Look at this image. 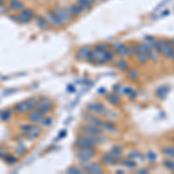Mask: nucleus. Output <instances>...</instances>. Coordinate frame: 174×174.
<instances>
[{
	"instance_id": "nucleus-1",
	"label": "nucleus",
	"mask_w": 174,
	"mask_h": 174,
	"mask_svg": "<svg viewBox=\"0 0 174 174\" xmlns=\"http://www.w3.org/2000/svg\"><path fill=\"white\" fill-rule=\"evenodd\" d=\"M55 12H56V14H57V16H58V20L60 21L62 24H63V23H67V22L70 21L71 16H70V14H69V12H67V8L58 7V8L55 10Z\"/></svg>"
},
{
	"instance_id": "nucleus-2",
	"label": "nucleus",
	"mask_w": 174,
	"mask_h": 174,
	"mask_svg": "<svg viewBox=\"0 0 174 174\" xmlns=\"http://www.w3.org/2000/svg\"><path fill=\"white\" fill-rule=\"evenodd\" d=\"M160 48H161V54L167 58H170L174 51L172 44L167 41H160Z\"/></svg>"
},
{
	"instance_id": "nucleus-3",
	"label": "nucleus",
	"mask_w": 174,
	"mask_h": 174,
	"mask_svg": "<svg viewBox=\"0 0 174 174\" xmlns=\"http://www.w3.org/2000/svg\"><path fill=\"white\" fill-rule=\"evenodd\" d=\"M34 14L30 10H21V12L19 13L18 15V21L22 22V23H26V22H29L33 19Z\"/></svg>"
},
{
	"instance_id": "nucleus-4",
	"label": "nucleus",
	"mask_w": 174,
	"mask_h": 174,
	"mask_svg": "<svg viewBox=\"0 0 174 174\" xmlns=\"http://www.w3.org/2000/svg\"><path fill=\"white\" fill-rule=\"evenodd\" d=\"M84 130L86 131L87 133H89V135H93V136H100L101 133H102V131L101 129L99 128L98 125H94V124H89V125H85L84 128H83Z\"/></svg>"
},
{
	"instance_id": "nucleus-5",
	"label": "nucleus",
	"mask_w": 174,
	"mask_h": 174,
	"mask_svg": "<svg viewBox=\"0 0 174 174\" xmlns=\"http://www.w3.org/2000/svg\"><path fill=\"white\" fill-rule=\"evenodd\" d=\"M46 18H48V21L50 22V23H52L54 26H57V27L62 26V23H60V21L58 20V16H57V14H56V12L55 11L48 12Z\"/></svg>"
},
{
	"instance_id": "nucleus-6",
	"label": "nucleus",
	"mask_w": 174,
	"mask_h": 174,
	"mask_svg": "<svg viewBox=\"0 0 174 174\" xmlns=\"http://www.w3.org/2000/svg\"><path fill=\"white\" fill-rule=\"evenodd\" d=\"M114 49H115L116 52L119 55H121V56H127V55H129L128 48H127L123 43H115L114 44Z\"/></svg>"
},
{
	"instance_id": "nucleus-7",
	"label": "nucleus",
	"mask_w": 174,
	"mask_h": 174,
	"mask_svg": "<svg viewBox=\"0 0 174 174\" xmlns=\"http://www.w3.org/2000/svg\"><path fill=\"white\" fill-rule=\"evenodd\" d=\"M92 0H78L77 1V5L83 10V11L85 12L87 10H89L91 7H92Z\"/></svg>"
},
{
	"instance_id": "nucleus-8",
	"label": "nucleus",
	"mask_w": 174,
	"mask_h": 174,
	"mask_svg": "<svg viewBox=\"0 0 174 174\" xmlns=\"http://www.w3.org/2000/svg\"><path fill=\"white\" fill-rule=\"evenodd\" d=\"M105 106L101 105V103H93L89 106V110L92 111H95V113H99V114H106L105 113Z\"/></svg>"
},
{
	"instance_id": "nucleus-9",
	"label": "nucleus",
	"mask_w": 174,
	"mask_h": 174,
	"mask_svg": "<svg viewBox=\"0 0 174 174\" xmlns=\"http://www.w3.org/2000/svg\"><path fill=\"white\" fill-rule=\"evenodd\" d=\"M168 91H170V88H168L167 86H160L159 88H157L156 94L158 95V98L165 99V97H166L167 93H168Z\"/></svg>"
},
{
	"instance_id": "nucleus-10",
	"label": "nucleus",
	"mask_w": 174,
	"mask_h": 174,
	"mask_svg": "<svg viewBox=\"0 0 174 174\" xmlns=\"http://www.w3.org/2000/svg\"><path fill=\"white\" fill-rule=\"evenodd\" d=\"M85 170L87 172H92V173H102V170L98 164H89L88 166H86Z\"/></svg>"
},
{
	"instance_id": "nucleus-11",
	"label": "nucleus",
	"mask_w": 174,
	"mask_h": 174,
	"mask_svg": "<svg viewBox=\"0 0 174 174\" xmlns=\"http://www.w3.org/2000/svg\"><path fill=\"white\" fill-rule=\"evenodd\" d=\"M89 52H91L89 46H84V48H81V49L79 50V52H78V58H79V59L87 58V56H88Z\"/></svg>"
},
{
	"instance_id": "nucleus-12",
	"label": "nucleus",
	"mask_w": 174,
	"mask_h": 174,
	"mask_svg": "<svg viewBox=\"0 0 174 174\" xmlns=\"http://www.w3.org/2000/svg\"><path fill=\"white\" fill-rule=\"evenodd\" d=\"M145 52H146V55H147V58H149V59H151V60H153V62H156V60L158 59V55H157V52L153 51V49L151 48V46L147 48V49L145 50Z\"/></svg>"
},
{
	"instance_id": "nucleus-13",
	"label": "nucleus",
	"mask_w": 174,
	"mask_h": 174,
	"mask_svg": "<svg viewBox=\"0 0 174 174\" xmlns=\"http://www.w3.org/2000/svg\"><path fill=\"white\" fill-rule=\"evenodd\" d=\"M161 152H163V154L167 156V157L174 158V146H166V147H163V149H161Z\"/></svg>"
},
{
	"instance_id": "nucleus-14",
	"label": "nucleus",
	"mask_w": 174,
	"mask_h": 174,
	"mask_svg": "<svg viewBox=\"0 0 174 174\" xmlns=\"http://www.w3.org/2000/svg\"><path fill=\"white\" fill-rule=\"evenodd\" d=\"M108 101L111 103V105H114V106H119L121 103V99L117 97V95H115V94H109L108 95Z\"/></svg>"
},
{
	"instance_id": "nucleus-15",
	"label": "nucleus",
	"mask_w": 174,
	"mask_h": 174,
	"mask_svg": "<svg viewBox=\"0 0 174 174\" xmlns=\"http://www.w3.org/2000/svg\"><path fill=\"white\" fill-rule=\"evenodd\" d=\"M102 161H103L105 164H107V165H114V164L116 163V160H115L109 153L105 154V156L102 157Z\"/></svg>"
},
{
	"instance_id": "nucleus-16",
	"label": "nucleus",
	"mask_w": 174,
	"mask_h": 174,
	"mask_svg": "<svg viewBox=\"0 0 174 174\" xmlns=\"http://www.w3.org/2000/svg\"><path fill=\"white\" fill-rule=\"evenodd\" d=\"M30 121H33V122H37V121H42L43 120V115H42V113L41 111H35V113H33L32 115H30Z\"/></svg>"
},
{
	"instance_id": "nucleus-17",
	"label": "nucleus",
	"mask_w": 174,
	"mask_h": 174,
	"mask_svg": "<svg viewBox=\"0 0 174 174\" xmlns=\"http://www.w3.org/2000/svg\"><path fill=\"white\" fill-rule=\"evenodd\" d=\"M11 8L14 11H21L22 4L19 0H13V1H11Z\"/></svg>"
},
{
	"instance_id": "nucleus-18",
	"label": "nucleus",
	"mask_w": 174,
	"mask_h": 174,
	"mask_svg": "<svg viewBox=\"0 0 174 174\" xmlns=\"http://www.w3.org/2000/svg\"><path fill=\"white\" fill-rule=\"evenodd\" d=\"M101 127H103L105 129H107L109 131H116V128H115V125L111 123V122H101Z\"/></svg>"
},
{
	"instance_id": "nucleus-19",
	"label": "nucleus",
	"mask_w": 174,
	"mask_h": 174,
	"mask_svg": "<svg viewBox=\"0 0 174 174\" xmlns=\"http://www.w3.org/2000/svg\"><path fill=\"white\" fill-rule=\"evenodd\" d=\"M122 164H123L124 166H127V167H130V168H135V167L137 166L136 161H135V160H132V159H130V158H129V159H127V160H124Z\"/></svg>"
},
{
	"instance_id": "nucleus-20",
	"label": "nucleus",
	"mask_w": 174,
	"mask_h": 174,
	"mask_svg": "<svg viewBox=\"0 0 174 174\" xmlns=\"http://www.w3.org/2000/svg\"><path fill=\"white\" fill-rule=\"evenodd\" d=\"M128 77L130 78L131 80H137L139 74H138V72L136 70H130V71H128Z\"/></svg>"
},
{
	"instance_id": "nucleus-21",
	"label": "nucleus",
	"mask_w": 174,
	"mask_h": 174,
	"mask_svg": "<svg viewBox=\"0 0 174 174\" xmlns=\"http://www.w3.org/2000/svg\"><path fill=\"white\" fill-rule=\"evenodd\" d=\"M117 67L120 69L121 71H125V70L129 69V65H128V63H127L125 60H120V62L117 63Z\"/></svg>"
},
{
	"instance_id": "nucleus-22",
	"label": "nucleus",
	"mask_w": 174,
	"mask_h": 174,
	"mask_svg": "<svg viewBox=\"0 0 174 174\" xmlns=\"http://www.w3.org/2000/svg\"><path fill=\"white\" fill-rule=\"evenodd\" d=\"M146 158L149 159V161H156L157 158H158V156L156 154V152H153V151H149V152L146 153Z\"/></svg>"
},
{
	"instance_id": "nucleus-23",
	"label": "nucleus",
	"mask_w": 174,
	"mask_h": 174,
	"mask_svg": "<svg viewBox=\"0 0 174 174\" xmlns=\"http://www.w3.org/2000/svg\"><path fill=\"white\" fill-rule=\"evenodd\" d=\"M129 158L132 159V158H137V159H143L142 158V154L141 152H138V151H132V152L129 153Z\"/></svg>"
},
{
	"instance_id": "nucleus-24",
	"label": "nucleus",
	"mask_w": 174,
	"mask_h": 174,
	"mask_svg": "<svg viewBox=\"0 0 174 174\" xmlns=\"http://www.w3.org/2000/svg\"><path fill=\"white\" fill-rule=\"evenodd\" d=\"M105 59L106 60H113L114 59V54L109 50H105Z\"/></svg>"
},
{
	"instance_id": "nucleus-25",
	"label": "nucleus",
	"mask_w": 174,
	"mask_h": 174,
	"mask_svg": "<svg viewBox=\"0 0 174 174\" xmlns=\"http://www.w3.org/2000/svg\"><path fill=\"white\" fill-rule=\"evenodd\" d=\"M164 165H165V167H167L168 170L174 171V163L173 161H171V160H165V161H164Z\"/></svg>"
},
{
	"instance_id": "nucleus-26",
	"label": "nucleus",
	"mask_w": 174,
	"mask_h": 174,
	"mask_svg": "<svg viewBox=\"0 0 174 174\" xmlns=\"http://www.w3.org/2000/svg\"><path fill=\"white\" fill-rule=\"evenodd\" d=\"M132 91H133V89H132L131 87H125V88H124V91H123V93H125V94L130 95L131 93H132Z\"/></svg>"
},
{
	"instance_id": "nucleus-27",
	"label": "nucleus",
	"mask_w": 174,
	"mask_h": 174,
	"mask_svg": "<svg viewBox=\"0 0 174 174\" xmlns=\"http://www.w3.org/2000/svg\"><path fill=\"white\" fill-rule=\"evenodd\" d=\"M72 172H74V173H81V171H80V170H78V168H74V167H73V168H70V170H69V173H72Z\"/></svg>"
},
{
	"instance_id": "nucleus-28",
	"label": "nucleus",
	"mask_w": 174,
	"mask_h": 174,
	"mask_svg": "<svg viewBox=\"0 0 174 174\" xmlns=\"http://www.w3.org/2000/svg\"><path fill=\"white\" fill-rule=\"evenodd\" d=\"M138 173H141V174H146V173H149V172H147V170H144V168H143V170H139V171H138Z\"/></svg>"
},
{
	"instance_id": "nucleus-29",
	"label": "nucleus",
	"mask_w": 174,
	"mask_h": 174,
	"mask_svg": "<svg viewBox=\"0 0 174 174\" xmlns=\"http://www.w3.org/2000/svg\"><path fill=\"white\" fill-rule=\"evenodd\" d=\"M170 14V12L168 11H164L163 13H161V16H166V15H168Z\"/></svg>"
},
{
	"instance_id": "nucleus-30",
	"label": "nucleus",
	"mask_w": 174,
	"mask_h": 174,
	"mask_svg": "<svg viewBox=\"0 0 174 174\" xmlns=\"http://www.w3.org/2000/svg\"><path fill=\"white\" fill-rule=\"evenodd\" d=\"M171 44H172V46H174V38L172 40V41H171Z\"/></svg>"
},
{
	"instance_id": "nucleus-31",
	"label": "nucleus",
	"mask_w": 174,
	"mask_h": 174,
	"mask_svg": "<svg viewBox=\"0 0 174 174\" xmlns=\"http://www.w3.org/2000/svg\"><path fill=\"white\" fill-rule=\"evenodd\" d=\"M171 58H172V59L174 60V51H173V54H172V56H171Z\"/></svg>"
},
{
	"instance_id": "nucleus-32",
	"label": "nucleus",
	"mask_w": 174,
	"mask_h": 174,
	"mask_svg": "<svg viewBox=\"0 0 174 174\" xmlns=\"http://www.w3.org/2000/svg\"><path fill=\"white\" fill-rule=\"evenodd\" d=\"M95 1H98V0H92V2H95Z\"/></svg>"
}]
</instances>
